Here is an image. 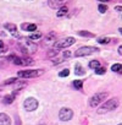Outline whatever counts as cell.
I'll list each match as a JSON object with an SVG mask.
<instances>
[{
  "mask_svg": "<svg viewBox=\"0 0 122 125\" xmlns=\"http://www.w3.org/2000/svg\"><path fill=\"white\" fill-rule=\"evenodd\" d=\"M121 69H122V65H121V64H113V65L111 66V70H112L113 73H121Z\"/></svg>",
  "mask_w": 122,
  "mask_h": 125,
  "instance_id": "2e32d148",
  "label": "cell"
},
{
  "mask_svg": "<svg viewBox=\"0 0 122 125\" xmlns=\"http://www.w3.org/2000/svg\"><path fill=\"white\" fill-rule=\"evenodd\" d=\"M89 68L90 69H98V68H100V62L98 61V60H92L90 62H89Z\"/></svg>",
  "mask_w": 122,
  "mask_h": 125,
  "instance_id": "4fadbf2b",
  "label": "cell"
},
{
  "mask_svg": "<svg viewBox=\"0 0 122 125\" xmlns=\"http://www.w3.org/2000/svg\"><path fill=\"white\" fill-rule=\"evenodd\" d=\"M76 74H77V75H83V74H84V71H83V69H82V66H81L79 64L76 65Z\"/></svg>",
  "mask_w": 122,
  "mask_h": 125,
  "instance_id": "44dd1931",
  "label": "cell"
},
{
  "mask_svg": "<svg viewBox=\"0 0 122 125\" xmlns=\"http://www.w3.org/2000/svg\"><path fill=\"white\" fill-rule=\"evenodd\" d=\"M32 59L31 58H22V65H29L32 64Z\"/></svg>",
  "mask_w": 122,
  "mask_h": 125,
  "instance_id": "ffe728a7",
  "label": "cell"
},
{
  "mask_svg": "<svg viewBox=\"0 0 122 125\" xmlns=\"http://www.w3.org/2000/svg\"><path fill=\"white\" fill-rule=\"evenodd\" d=\"M64 0H48V4L51 9H60L61 6H64Z\"/></svg>",
  "mask_w": 122,
  "mask_h": 125,
  "instance_id": "9c48e42d",
  "label": "cell"
},
{
  "mask_svg": "<svg viewBox=\"0 0 122 125\" xmlns=\"http://www.w3.org/2000/svg\"><path fill=\"white\" fill-rule=\"evenodd\" d=\"M69 74H70V71H69L67 69H65V70H62V71L59 74V76H60V77H65V76H69Z\"/></svg>",
  "mask_w": 122,
  "mask_h": 125,
  "instance_id": "603a6c76",
  "label": "cell"
},
{
  "mask_svg": "<svg viewBox=\"0 0 122 125\" xmlns=\"http://www.w3.org/2000/svg\"><path fill=\"white\" fill-rule=\"evenodd\" d=\"M42 74H43V70H23V71H18L17 76L23 77V79H31V77H37Z\"/></svg>",
  "mask_w": 122,
  "mask_h": 125,
  "instance_id": "277c9868",
  "label": "cell"
},
{
  "mask_svg": "<svg viewBox=\"0 0 122 125\" xmlns=\"http://www.w3.org/2000/svg\"><path fill=\"white\" fill-rule=\"evenodd\" d=\"M95 74H98V75H104V74H105V69H104V68H98V69L95 70Z\"/></svg>",
  "mask_w": 122,
  "mask_h": 125,
  "instance_id": "484cf974",
  "label": "cell"
},
{
  "mask_svg": "<svg viewBox=\"0 0 122 125\" xmlns=\"http://www.w3.org/2000/svg\"><path fill=\"white\" fill-rule=\"evenodd\" d=\"M73 87H75L76 90H82V87H83L82 80H76V81L73 82Z\"/></svg>",
  "mask_w": 122,
  "mask_h": 125,
  "instance_id": "9a60e30c",
  "label": "cell"
},
{
  "mask_svg": "<svg viewBox=\"0 0 122 125\" xmlns=\"http://www.w3.org/2000/svg\"><path fill=\"white\" fill-rule=\"evenodd\" d=\"M4 48V43H3V41H0V49H3Z\"/></svg>",
  "mask_w": 122,
  "mask_h": 125,
  "instance_id": "f546056e",
  "label": "cell"
},
{
  "mask_svg": "<svg viewBox=\"0 0 122 125\" xmlns=\"http://www.w3.org/2000/svg\"><path fill=\"white\" fill-rule=\"evenodd\" d=\"M42 37V33L40 32H35V33H32L29 36V39H39Z\"/></svg>",
  "mask_w": 122,
  "mask_h": 125,
  "instance_id": "e0dca14e",
  "label": "cell"
},
{
  "mask_svg": "<svg viewBox=\"0 0 122 125\" xmlns=\"http://www.w3.org/2000/svg\"><path fill=\"white\" fill-rule=\"evenodd\" d=\"M64 56H65V58H67V56H71V53H70V52H65V53H64Z\"/></svg>",
  "mask_w": 122,
  "mask_h": 125,
  "instance_id": "4316f807",
  "label": "cell"
},
{
  "mask_svg": "<svg viewBox=\"0 0 122 125\" xmlns=\"http://www.w3.org/2000/svg\"><path fill=\"white\" fill-rule=\"evenodd\" d=\"M109 42H110V38H106V37H101L98 39V43H100V44H107Z\"/></svg>",
  "mask_w": 122,
  "mask_h": 125,
  "instance_id": "d6986e66",
  "label": "cell"
},
{
  "mask_svg": "<svg viewBox=\"0 0 122 125\" xmlns=\"http://www.w3.org/2000/svg\"><path fill=\"white\" fill-rule=\"evenodd\" d=\"M118 125H122V124H118Z\"/></svg>",
  "mask_w": 122,
  "mask_h": 125,
  "instance_id": "d6a6232c",
  "label": "cell"
},
{
  "mask_svg": "<svg viewBox=\"0 0 122 125\" xmlns=\"http://www.w3.org/2000/svg\"><path fill=\"white\" fill-rule=\"evenodd\" d=\"M17 91H18V90H15V91H14L11 94L6 96V97L4 98V101H3V102H4L5 104H10V103H12V102H14V99H15V96H16Z\"/></svg>",
  "mask_w": 122,
  "mask_h": 125,
  "instance_id": "8fae6325",
  "label": "cell"
},
{
  "mask_svg": "<svg viewBox=\"0 0 122 125\" xmlns=\"http://www.w3.org/2000/svg\"><path fill=\"white\" fill-rule=\"evenodd\" d=\"M120 33H121V34H122V27H121V28H120Z\"/></svg>",
  "mask_w": 122,
  "mask_h": 125,
  "instance_id": "4dcf8cb0",
  "label": "cell"
},
{
  "mask_svg": "<svg viewBox=\"0 0 122 125\" xmlns=\"http://www.w3.org/2000/svg\"><path fill=\"white\" fill-rule=\"evenodd\" d=\"M75 38L73 37H69V38H64V39H61V41H57L55 42L54 44V48L55 49H62V48H69L70 45H72L75 43Z\"/></svg>",
  "mask_w": 122,
  "mask_h": 125,
  "instance_id": "3957f363",
  "label": "cell"
},
{
  "mask_svg": "<svg viewBox=\"0 0 122 125\" xmlns=\"http://www.w3.org/2000/svg\"><path fill=\"white\" fill-rule=\"evenodd\" d=\"M4 27H5L8 31H10V33H11L14 37L20 38V34H18V32H17V27H16V25H14V23H5Z\"/></svg>",
  "mask_w": 122,
  "mask_h": 125,
  "instance_id": "ba28073f",
  "label": "cell"
},
{
  "mask_svg": "<svg viewBox=\"0 0 122 125\" xmlns=\"http://www.w3.org/2000/svg\"><path fill=\"white\" fill-rule=\"evenodd\" d=\"M22 27L25 28V30H27V31H29V32H33V31H35L37 30V26L35 25H22Z\"/></svg>",
  "mask_w": 122,
  "mask_h": 125,
  "instance_id": "5bb4252c",
  "label": "cell"
},
{
  "mask_svg": "<svg viewBox=\"0 0 122 125\" xmlns=\"http://www.w3.org/2000/svg\"><path fill=\"white\" fill-rule=\"evenodd\" d=\"M67 12H69V9L64 5V6H61V8L59 9V11H57L56 15H57V17H62V16H65Z\"/></svg>",
  "mask_w": 122,
  "mask_h": 125,
  "instance_id": "7c38bea8",
  "label": "cell"
},
{
  "mask_svg": "<svg viewBox=\"0 0 122 125\" xmlns=\"http://www.w3.org/2000/svg\"><path fill=\"white\" fill-rule=\"evenodd\" d=\"M115 10H116V11H122V6H116Z\"/></svg>",
  "mask_w": 122,
  "mask_h": 125,
  "instance_id": "83f0119b",
  "label": "cell"
},
{
  "mask_svg": "<svg viewBox=\"0 0 122 125\" xmlns=\"http://www.w3.org/2000/svg\"><path fill=\"white\" fill-rule=\"evenodd\" d=\"M118 104L120 103H118L117 98H111L107 102H105L100 108H98L96 112H98V114H104V113H107V112H112V110H115L118 107Z\"/></svg>",
  "mask_w": 122,
  "mask_h": 125,
  "instance_id": "6da1fadb",
  "label": "cell"
},
{
  "mask_svg": "<svg viewBox=\"0 0 122 125\" xmlns=\"http://www.w3.org/2000/svg\"><path fill=\"white\" fill-rule=\"evenodd\" d=\"M96 50L98 49L94 48V47H82V48H79V49L76 50L75 55L76 56H87V55H90V54L95 53Z\"/></svg>",
  "mask_w": 122,
  "mask_h": 125,
  "instance_id": "5b68a950",
  "label": "cell"
},
{
  "mask_svg": "<svg viewBox=\"0 0 122 125\" xmlns=\"http://www.w3.org/2000/svg\"><path fill=\"white\" fill-rule=\"evenodd\" d=\"M78 34L84 36V37H94V34H93V33H89V32H86V31H79V32H78Z\"/></svg>",
  "mask_w": 122,
  "mask_h": 125,
  "instance_id": "7402d4cb",
  "label": "cell"
},
{
  "mask_svg": "<svg viewBox=\"0 0 122 125\" xmlns=\"http://www.w3.org/2000/svg\"><path fill=\"white\" fill-rule=\"evenodd\" d=\"M16 81H17V79H15V77H11V79L6 80V81L4 82V85H10V83H15Z\"/></svg>",
  "mask_w": 122,
  "mask_h": 125,
  "instance_id": "d4e9b609",
  "label": "cell"
},
{
  "mask_svg": "<svg viewBox=\"0 0 122 125\" xmlns=\"http://www.w3.org/2000/svg\"><path fill=\"white\" fill-rule=\"evenodd\" d=\"M55 38H56V34H55L54 32H51L50 34H48V36L45 37V41L50 42V41H55Z\"/></svg>",
  "mask_w": 122,
  "mask_h": 125,
  "instance_id": "ac0fdd59",
  "label": "cell"
},
{
  "mask_svg": "<svg viewBox=\"0 0 122 125\" xmlns=\"http://www.w3.org/2000/svg\"><path fill=\"white\" fill-rule=\"evenodd\" d=\"M10 124H11L10 116L5 113H0V125H10Z\"/></svg>",
  "mask_w": 122,
  "mask_h": 125,
  "instance_id": "30bf717a",
  "label": "cell"
},
{
  "mask_svg": "<svg viewBox=\"0 0 122 125\" xmlns=\"http://www.w3.org/2000/svg\"><path fill=\"white\" fill-rule=\"evenodd\" d=\"M107 98V93L106 92H100V93H96V94H94L90 99H89V105L90 107H93V108H95V107H98V104H100L104 99H106Z\"/></svg>",
  "mask_w": 122,
  "mask_h": 125,
  "instance_id": "7a4b0ae2",
  "label": "cell"
},
{
  "mask_svg": "<svg viewBox=\"0 0 122 125\" xmlns=\"http://www.w3.org/2000/svg\"><path fill=\"white\" fill-rule=\"evenodd\" d=\"M100 1H107V0H100Z\"/></svg>",
  "mask_w": 122,
  "mask_h": 125,
  "instance_id": "1f68e13d",
  "label": "cell"
},
{
  "mask_svg": "<svg viewBox=\"0 0 122 125\" xmlns=\"http://www.w3.org/2000/svg\"><path fill=\"white\" fill-rule=\"evenodd\" d=\"M72 116H73V112L70 108H61V110L59 112V118L62 121H69L72 119Z\"/></svg>",
  "mask_w": 122,
  "mask_h": 125,
  "instance_id": "52a82bcc",
  "label": "cell"
},
{
  "mask_svg": "<svg viewBox=\"0 0 122 125\" xmlns=\"http://www.w3.org/2000/svg\"><path fill=\"white\" fill-rule=\"evenodd\" d=\"M23 107H25L26 110L33 112V110H35V109L38 108V101H37L35 98H33V97H29V98H27V99L23 102Z\"/></svg>",
  "mask_w": 122,
  "mask_h": 125,
  "instance_id": "8992f818",
  "label": "cell"
},
{
  "mask_svg": "<svg viewBox=\"0 0 122 125\" xmlns=\"http://www.w3.org/2000/svg\"><path fill=\"white\" fill-rule=\"evenodd\" d=\"M106 10H107V6H106V5H104V4H100V5H99V11H100L101 14L106 12Z\"/></svg>",
  "mask_w": 122,
  "mask_h": 125,
  "instance_id": "cb8c5ba5",
  "label": "cell"
},
{
  "mask_svg": "<svg viewBox=\"0 0 122 125\" xmlns=\"http://www.w3.org/2000/svg\"><path fill=\"white\" fill-rule=\"evenodd\" d=\"M118 53H120V55H122V45L118 47Z\"/></svg>",
  "mask_w": 122,
  "mask_h": 125,
  "instance_id": "f1b7e54d",
  "label": "cell"
}]
</instances>
